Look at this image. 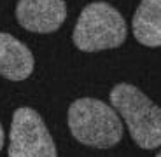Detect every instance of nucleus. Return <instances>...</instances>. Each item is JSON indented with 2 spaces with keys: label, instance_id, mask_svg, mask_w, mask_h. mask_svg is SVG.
I'll return each mask as SVG.
<instances>
[{
  "label": "nucleus",
  "instance_id": "nucleus-2",
  "mask_svg": "<svg viewBox=\"0 0 161 157\" xmlns=\"http://www.w3.org/2000/svg\"><path fill=\"white\" fill-rule=\"evenodd\" d=\"M112 108L125 119L130 136L140 149L161 147V107L154 105L138 87L117 84L110 91Z\"/></svg>",
  "mask_w": 161,
  "mask_h": 157
},
{
  "label": "nucleus",
  "instance_id": "nucleus-7",
  "mask_svg": "<svg viewBox=\"0 0 161 157\" xmlns=\"http://www.w3.org/2000/svg\"><path fill=\"white\" fill-rule=\"evenodd\" d=\"M133 35L145 47L161 45V0H142L131 21Z\"/></svg>",
  "mask_w": 161,
  "mask_h": 157
},
{
  "label": "nucleus",
  "instance_id": "nucleus-8",
  "mask_svg": "<svg viewBox=\"0 0 161 157\" xmlns=\"http://www.w3.org/2000/svg\"><path fill=\"white\" fill-rule=\"evenodd\" d=\"M4 147V129H2V124H0V150Z\"/></svg>",
  "mask_w": 161,
  "mask_h": 157
},
{
  "label": "nucleus",
  "instance_id": "nucleus-5",
  "mask_svg": "<svg viewBox=\"0 0 161 157\" xmlns=\"http://www.w3.org/2000/svg\"><path fill=\"white\" fill-rule=\"evenodd\" d=\"M67 18L65 0H19L16 19L25 30L33 33H53Z\"/></svg>",
  "mask_w": 161,
  "mask_h": 157
},
{
  "label": "nucleus",
  "instance_id": "nucleus-1",
  "mask_svg": "<svg viewBox=\"0 0 161 157\" xmlns=\"http://www.w3.org/2000/svg\"><path fill=\"white\" fill-rule=\"evenodd\" d=\"M69 128L77 141L95 149H110L123 138V122L112 105L97 98L75 100L69 108Z\"/></svg>",
  "mask_w": 161,
  "mask_h": 157
},
{
  "label": "nucleus",
  "instance_id": "nucleus-9",
  "mask_svg": "<svg viewBox=\"0 0 161 157\" xmlns=\"http://www.w3.org/2000/svg\"><path fill=\"white\" fill-rule=\"evenodd\" d=\"M156 157H161V150H159V154H158V155Z\"/></svg>",
  "mask_w": 161,
  "mask_h": 157
},
{
  "label": "nucleus",
  "instance_id": "nucleus-4",
  "mask_svg": "<svg viewBox=\"0 0 161 157\" xmlns=\"http://www.w3.org/2000/svg\"><path fill=\"white\" fill-rule=\"evenodd\" d=\"M9 157H56V145L42 117L33 108L14 112L9 133Z\"/></svg>",
  "mask_w": 161,
  "mask_h": 157
},
{
  "label": "nucleus",
  "instance_id": "nucleus-6",
  "mask_svg": "<svg viewBox=\"0 0 161 157\" xmlns=\"http://www.w3.org/2000/svg\"><path fill=\"white\" fill-rule=\"evenodd\" d=\"M33 65L32 51L23 42L0 32V75L14 82L25 81L32 75Z\"/></svg>",
  "mask_w": 161,
  "mask_h": 157
},
{
  "label": "nucleus",
  "instance_id": "nucleus-3",
  "mask_svg": "<svg viewBox=\"0 0 161 157\" xmlns=\"http://www.w3.org/2000/svg\"><path fill=\"white\" fill-rule=\"evenodd\" d=\"M126 21L107 2H93L79 14L72 40L79 51L97 52L119 47L126 40Z\"/></svg>",
  "mask_w": 161,
  "mask_h": 157
}]
</instances>
